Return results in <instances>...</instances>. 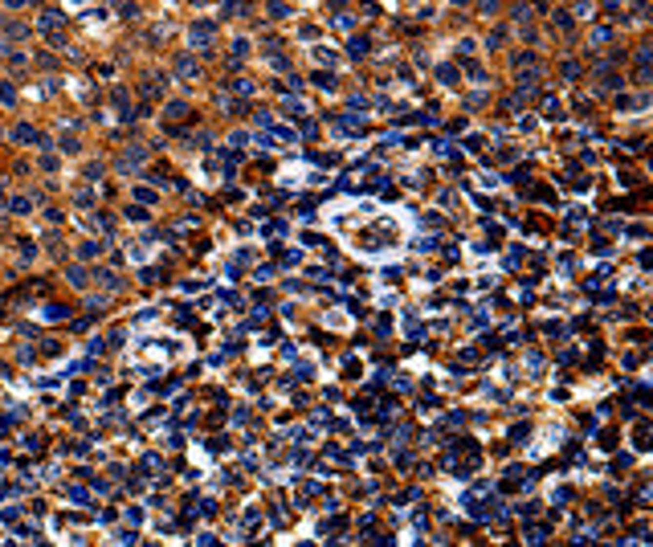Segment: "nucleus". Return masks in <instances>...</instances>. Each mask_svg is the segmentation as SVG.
<instances>
[{
	"mask_svg": "<svg viewBox=\"0 0 653 547\" xmlns=\"http://www.w3.org/2000/svg\"><path fill=\"white\" fill-rule=\"evenodd\" d=\"M29 209H33L29 196H17V200H13V212H29Z\"/></svg>",
	"mask_w": 653,
	"mask_h": 547,
	"instance_id": "nucleus-34",
	"label": "nucleus"
},
{
	"mask_svg": "<svg viewBox=\"0 0 653 547\" xmlns=\"http://www.w3.org/2000/svg\"><path fill=\"white\" fill-rule=\"evenodd\" d=\"M65 278H70L74 286H86V282H90V270H82V266H70V274H65Z\"/></svg>",
	"mask_w": 653,
	"mask_h": 547,
	"instance_id": "nucleus-10",
	"label": "nucleus"
},
{
	"mask_svg": "<svg viewBox=\"0 0 653 547\" xmlns=\"http://www.w3.org/2000/svg\"><path fill=\"white\" fill-rule=\"evenodd\" d=\"M90 318H94V315H86V318H74V323H70V331H74V335H82V331H90Z\"/></svg>",
	"mask_w": 653,
	"mask_h": 547,
	"instance_id": "nucleus-27",
	"label": "nucleus"
},
{
	"mask_svg": "<svg viewBox=\"0 0 653 547\" xmlns=\"http://www.w3.org/2000/svg\"><path fill=\"white\" fill-rule=\"evenodd\" d=\"M355 413H359V417L372 413V400H368V396H355Z\"/></svg>",
	"mask_w": 653,
	"mask_h": 547,
	"instance_id": "nucleus-30",
	"label": "nucleus"
},
{
	"mask_svg": "<svg viewBox=\"0 0 653 547\" xmlns=\"http://www.w3.org/2000/svg\"><path fill=\"white\" fill-rule=\"evenodd\" d=\"M547 539V527H531L527 531V543H543Z\"/></svg>",
	"mask_w": 653,
	"mask_h": 547,
	"instance_id": "nucleus-29",
	"label": "nucleus"
},
{
	"mask_svg": "<svg viewBox=\"0 0 653 547\" xmlns=\"http://www.w3.org/2000/svg\"><path fill=\"white\" fill-rule=\"evenodd\" d=\"M98 249H102V241H86V245H82V257H94Z\"/></svg>",
	"mask_w": 653,
	"mask_h": 547,
	"instance_id": "nucleus-41",
	"label": "nucleus"
},
{
	"mask_svg": "<svg viewBox=\"0 0 653 547\" xmlns=\"http://www.w3.org/2000/svg\"><path fill=\"white\" fill-rule=\"evenodd\" d=\"M437 78H441L445 86H453V82H457V70H453V65H441V70H437Z\"/></svg>",
	"mask_w": 653,
	"mask_h": 547,
	"instance_id": "nucleus-24",
	"label": "nucleus"
},
{
	"mask_svg": "<svg viewBox=\"0 0 653 547\" xmlns=\"http://www.w3.org/2000/svg\"><path fill=\"white\" fill-rule=\"evenodd\" d=\"M600 445L604 449H616V433H600Z\"/></svg>",
	"mask_w": 653,
	"mask_h": 547,
	"instance_id": "nucleus-45",
	"label": "nucleus"
},
{
	"mask_svg": "<svg viewBox=\"0 0 653 547\" xmlns=\"http://www.w3.org/2000/svg\"><path fill=\"white\" fill-rule=\"evenodd\" d=\"M94 278H98L106 290H119V274H114V270H94Z\"/></svg>",
	"mask_w": 653,
	"mask_h": 547,
	"instance_id": "nucleus-8",
	"label": "nucleus"
},
{
	"mask_svg": "<svg viewBox=\"0 0 653 547\" xmlns=\"http://www.w3.org/2000/svg\"><path fill=\"white\" fill-rule=\"evenodd\" d=\"M621 417H625V421H633V417H637V408L629 404V400H621Z\"/></svg>",
	"mask_w": 653,
	"mask_h": 547,
	"instance_id": "nucleus-50",
	"label": "nucleus"
},
{
	"mask_svg": "<svg viewBox=\"0 0 653 547\" xmlns=\"http://www.w3.org/2000/svg\"><path fill=\"white\" fill-rule=\"evenodd\" d=\"M551 17H555L559 29H571V13H551Z\"/></svg>",
	"mask_w": 653,
	"mask_h": 547,
	"instance_id": "nucleus-40",
	"label": "nucleus"
},
{
	"mask_svg": "<svg viewBox=\"0 0 653 547\" xmlns=\"http://www.w3.org/2000/svg\"><path fill=\"white\" fill-rule=\"evenodd\" d=\"M633 437H637V449H649V425H645V421L637 425V433H633Z\"/></svg>",
	"mask_w": 653,
	"mask_h": 547,
	"instance_id": "nucleus-18",
	"label": "nucleus"
},
{
	"mask_svg": "<svg viewBox=\"0 0 653 547\" xmlns=\"http://www.w3.org/2000/svg\"><path fill=\"white\" fill-rule=\"evenodd\" d=\"M188 115H192V106H188V102H171V106L164 110V119H168V123H180V119H188Z\"/></svg>",
	"mask_w": 653,
	"mask_h": 547,
	"instance_id": "nucleus-5",
	"label": "nucleus"
},
{
	"mask_svg": "<svg viewBox=\"0 0 653 547\" xmlns=\"http://www.w3.org/2000/svg\"><path fill=\"white\" fill-rule=\"evenodd\" d=\"M462 421H465L462 413H449V417H445V421H441V425H445V429H457V425H462Z\"/></svg>",
	"mask_w": 653,
	"mask_h": 547,
	"instance_id": "nucleus-38",
	"label": "nucleus"
},
{
	"mask_svg": "<svg viewBox=\"0 0 653 547\" xmlns=\"http://www.w3.org/2000/svg\"><path fill=\"white\" fill-rule=\"evenodd\" d=\"M45 318H70V306H62V302H49V306H45Z\"/></svg>",
	"mask_w": 653,
	"mask_h": 547,
	"instance_id": "nucleus-14",
	"label": "nucleus"
},
{
	"mask_svg": "<svg viewBox=\"0 0 653 547\" xmlns=\"http://www.w3.org/2000/svg\"><path fill=\"white\" fill-rule=\"evenodd\" d=\"M421 253H433V249H441V237H425V241H417Z\"/></svg>",
	"mask_w": 653,
	"mask_h": 547,
	"instance_id": "nucleus-23",
	"label": "nucleus"
},
{
	"mask_svg": "<svg viewBox=\"0 0 653 547\" xmlns=\"http://www.w3.org/2000/svg\"><path fill=\"white\" fill-rule=\"evenodd\" d=\"M13 139H17V143H29V139H33V143H37V139H41V135H37V131H33V127H29V123H17V127H13Z\"/></svg>",
	"mask_w": 653,
	"mask_h": 547,
	"instance_id": "nucleus-6",
	"label": "nucleus"
},
{
	"mask_svg": "<svg viewBox=\"0 0 653 547\" xmlns=\"http://www.w3.org/2000/svg\"><path fill=\"white\" fill-rule=\"evenodd\" d=\"M253 123H257V127H274V119L266 115V110H257V115H253Z\"/></svg>",
	"mask_w": 653,
	"mask_h": 547,
	"instance_id": "nucleus-49",
	"label": "nucleus"
},
{
	"mask_svg": "<svg viewBox=\"0 0 653 547\" xmlns=\"http://www.w3.org/2000/svg\"><path fill=\"white\" fill-rule=\"evenodd\" d=\"M311 82L318 86V90H335L339 82H335V74H323V70H318V74H311Z\"/></svg>",
	"mask_w": 653,
	"mask_h": 547,
	"instance_id": "nucleus-9",
	"label": "nucleus"
},
{
	"mask_svg": "<svg viewBox=\"0 0 653 547\" xmlns=\"http://www.w3.org/2000/svg\"><path fill=\"white\" fill-rule=\"evenodd\" d=\"M588 41H592V45H609V41H612V29H592Z\"/></svg>",
	"mask_w": 653,
	"mask_h": 547,
	"instance_id": "nucleus-19",
	"label": "nucleus"
},
{
	"mask_svg": "<svg viewBox=\"0 0 653 547\" xmlns=\"http://www.w3.org/2000/svg\"><path fill=\"white\" fill-rule=\"evenodd\" d=\"M457 363H478V351H474V347H465V351H457Z\"/></svg>",
	"mask_w": 653,
	"mask_h": 547,
	"instance_id": "nucleus-33",
	"label": "nucleus"
},
{
	"mask_svg": "<svg viewBox=\"0 0 653 547\" xmlns=\"http://www.w3.org/2000/svg\"><path fill=\"white\" fill-rule=\"evenodd\" d=\"M233 90L237 94H253V82H249V78H233Z\"/></svg>",
	"mask_w": 653,
	"mask_h": 547,
	"instance_id": "nucleus-26",
	"label": "nucleus"
},
{
	"mask_svg": "<svg viewBox=\"0 0 653 547\" xmlns=\"http://www.w3.org/2000/svg\"><path fill=\"white\" fill-rule=\"evenodd\" d=\"M527 368H543V356H539V351H527Z\"/></svg>",
	"mask_w": 653,
	"mask_h": 547,
	"instance_id": "nucleus-42",
	"label": "nucleus"
},
{
	"mask_svg": "<svg viewBox=\"0 0 653 547\" xmlns=\"http://www.w3.org/2000/svg\"><path fill=\"white\" fill-rule=\"evenodd\" d=\"M221 13L225 17H241V13H249V4H245V0H233V4H225Z\"/></svg>",
	"mask_w": 653,
	"mask_h": 547,
	"instance_id": "nucleus-16",
	"label": "nucleus"
},
{
	"mask_svg": "<svg viewBox=\"0 0 653 547\" xmlns=\"http://www.w3.org/2000/svg\"><path fill=\"white\" fill-rule=\"evenodd\" d=\"M127 523H131V527H139V523H143V510L131 506V510H127Z\"/></svg>",
	"mask_w": 653,
	"mask_h": 547,
	"instance_id": "nucleus-39",
	"label": "nucleus"
},
{
	"mask_svg": "<svg viewBox=\"0 0 653 547\" xmlns=\"http://www.w3.org/2000/svg\"><path fill=\"white\" fill-rule=\"evenodd\" d=\"M176 74H180V78H192V82L200 78V65L192 62V53H180V58H176Z\"/></svg>",
	"mask_w": 653,
	"mask_h": 547,
	"instance_id": "nucleus-2",
	"label": "nucleus"
},
{
	"mask_svg": "<svg viewBox=\"0 0 653 547\" xmlns=\"http://www.w3.org/2000/svg\"><path fill=\"white\" fill-rule=\"evenodd\" d=\"M216 102H221V110H225V115H241V110H245V102H241V98H229L225 90L216 94Z\"/></svg>",
	"mask_w": 653,
	"mask_h": 547,
	"instance_id": "nucleus-4",
	"label": "nucleus"
},
{
	"mask_svg": "<svg viewBox=\"0 0 653 547\" xmlns=\"http://www.w3.org/2000/svg\"><path fill=\"white\" fill-rule=\"evenodd\" d=\"M347 49H351V58H363V53H368V37H351Z\"/></svg>",
	"mask_w": 653,
	"mask_h": 547,
	"instance_id": "nucleus-13",
	"label": "nucleus"
},
{
	"mask_svg": "<svg viewBox=\"0 0 653 547\" xmlns=\"http://www.w3.org/2000/svg\"><path fill=\"white\" fill-rule=\"evenodd\" d=\"M465 74H469V78H474V82H486V74H482V65H474V62H469V65H465Z\"/></svg>",
	"mask_w": 653,
	"mask_h": 547,
	"instance_id": "nucleus-36",
	"label": "nucleus"
},
{
	"mask_svg": "<svg viewBox=\"0 0 653 547\" xmlns=\"http://www.w3.org/2000/svg\"><path fill=\"white\" fill-rule=\"evenodd\" d=\"M318 135V123H302V139H315Z\"/></svg>",
	"mask_w": 653,
	"mask_h": 547,
	"instance_id": "nucleus-46",
	"label": "nucleus"
},
{
	"mask_svg": "<svg viewBox=\"0 0 653 547\" xmlns=\"http://www.w3.org/2000/svg\"><path fill=\"white\" fill-rule=\"evenodd\" d=\"M143 94H147V98H155V94H159V82H155V74H147V78H143Z\"/></svg>",
	"mask_w": 653,
	"mask_h": 547,
	"instance_id": "nucleus-22",
	"label": "nucleus"
},
{
	"mask_svg": "<svg viewBox=\"0 0 653 547\" xmlns=\"http://www.w3.org/2000/svg\"><path fill=\"white\" fill-rule=\"evenodd\" d=\"M592 253H600V257H609V253H612V245H609V237H596V241H592Z\"/></svg>",
	"mask_w": 653,
	"mask_h": 547,
	"instance_id": "nucleus-21",
	"label": "nucleus"
},
{
	"mask_svg": "<svg viewBox=\"0 0 653 547\" xmlns=\"http://www.w3.org/2000/svg\"><path fill=\"white\" fill-rule=\"evenodd\" d=\"M510 13H514V21H519V25H527V21H531V13H535V8H531V4H514Z\"/></svg>",
	"mask_w": 653,
	"mask_h": 547,
	"instance_id": "nucleus-17",
	"label": "nucleus"
},
{
	"mask_svg": "<svg viewBox=\"0 0 653 547\" xmlns=\"http://www.w3.org/2000/svg\"><path fill=\"white\" fill-rule=\"evenodd\" d=\"M502 41H506V29H494V33H490V41H486V45L494 49V45H502Z\"/></svg>",
	"mask_w": 653,
	"mask_h": 547,
	"instance_id": "nucleus-37",
	"label": "nucleus"
},
{
	"mask_svg": "<svg viewBox=\"0 0 653 547\" xmlns=\"http://www.w3.org/2000/svg\"><path fill=\"white\" fill-rule=\"evenodd\" d=\"M527 433H531L527 425H514V429H510V441H514V445H523V441H527Z\"/></svg>",
	"mask_w": 653,
	"mask_h": 547,
	"instance_id": "nucleus-28",
	"label": "nucleus"
},
{
	"mask_svg": "<svg viewBox=\"0 0 653 547\" xmlns=\"http://www.w3.org/2000/svg\"><path fill=\"white\" fill-rule=\"evenodd\" d=\"M139 465H143L147 474H159V465H164V458H159V453H143V462H139Z\"/></svg>",
	"mask_w": 653,
	"mask_h": 547,
	"instance_id": "nucleus-11",
	"label": "nucleus"
},
{
	"mask_svg": "<svg viewBox=\"0 0 653 547\" xmlns=\"http://www.w3.org/2000/svg\"><path fill=\"white\" fill-rule=\"evenodd\" d=\"M625 151H633V155H637V151H645V139H629V143H625Z\"/></svg>",
	"mask_w": 653,
	"mask_h": 547,
	"instance_id": "nucleus-47",
	"label": "nucleus"
},
{
	"mask_svg": "<svg viewBox=\"0 0 653 547\" xmlns=\"http://www.w3.org/2000/svg\"><path fill=\"white\" fill-rule=\"evenodd\" d=\"M633 82H637V86H649V82H653V78H649V65H641V70L633 74Z\"/></svg>",
	"mask_w": 653,
	"mask_h": 547,
	"instance_id": "nucleus-32",
	"label": "nucleus"
},
{
	"mask_svg": "<svg viewBox=\"0 0 653 547\" xmlns=\"http://www.w3.org/2000/svg\"><path fill=\"white\" fill-rule=\"evenodd\" d=\"M188 37H192V45H196V49H212V37H216V29L209 25V21H200V25H192V33H188Z\"/></svg>",
	"mask_w": 653,
	"mask_h": 547,
	"instance_id": "nucleus-1",
	"label": "nucleus"
},
{
	"mask_svg": "<svg viewBox=\"0 0 653 547\" xmlns=\"http://www.w3.org/2000/svg\"><path fill=\"white\" fill-rule=\"evenodd\" d=\"M266 233H270V237H278V233H286V221H266Z\"/></svg>",
	"mask_w": 653,
	"mask_h": 547,
	"instance_id": "nucleus-35",
	"label": "nucleus"
},
{
	"mask_svg": "<svg viewBox=\"0 0 653 547\" xmlns=\"http://www.w3.org/2000/svg\"><path fill=\"white\" fill-rule=\"evenodd\" d=\"M200 510L204 515H216V498H200Z\"/></svg>",
	"mask_w": 653,
	"mask_h": 547,
	"instance_id": "nucleus-48",
	"label": "nucleus"
},
{
	"mask_svg": "<svg viewBox=\"0 0 653 547\" xmlns=\"http://www.w3.org/2000/svg\"><path fill=\"white\" fill-rule=\"evenodd\" d=\"M282 266H286V270L298 266V249H282Z\"/></svg>",
	"mask_w": 653,
	"mask_h": 547,
	"instance_id": "nucleus-25",
	"label": "nucleus"
},
{
	"mask_svg": "<svg viewBox=\"0 0 653 547\" xmlns=\"http://www.w3.org/2000/svg\"><path fill=\"white\" fill-rule=\"evenodd\" d=\"M629 465H633V453H616V458H612V474H625Z\"/></svg>",
	"mask_w": 653,
	"mask_h": 547,
	"instance_id": "nucleus-15",
	"label": "nucleus"
},
{
	"mask_svg": "<svg viewBox=\"0 0 653 547\" xmlns=\"http://www.w3.org/2000/svg\"><path fill=\"white\" fill-rule=\"evenodd\" d=\"M596 82H600V86H604V90H616V86H621V78H616V74H612V70H604V74H600V78H596Z\"/></svg>",
	"mask_w": 653,
	"mask_h": 547,
	"instance_id": "nucleus-20",
	"label": "nucleus"
},
{
	"mask_svg": "<svg viewBox=\"0 0 653 547\" xmlns=\"http://www.w3.org/2000/svg\"><path fill=\"white\" fill-rule=\"evenodd\" d=\"M65 494H70L74 503H86V490H82V486H70V490H65Z\"/></svg>",
	"mask_w": 653,
	"mask_h": 547,
	"instance_id": "nucleus-43",
	"label": "nucleus"
},
{
	"mask_svg": "<svg viewBox=\"0 0 653 547\" xmlns=\"http://www.w3.org/2000/svg\"><path fill=\"white\" fill-rule=\"evenodd\" d=\"M543 119H551V123L564 119V106H559V98H555V94H543Z\"/></svg>",
	"mask_w": 653,
	"mask_h": 547,
	"instance_id": "nucleus-3",
	"label": "nucleus"
},
{
	"mask_svg": "<svg viewBox=\"0 0 653 547\" xmlns=\"http://www.w3.org/2000/svg\"><path fill=\"white\" fill-rule=\"evenodd\" d=\"M564 78H568V82H580V78H584V65H580V62H564Z\"/></svg>",
	"mask_w": 653,
	"mask_h": 547,
	"instance_id": "nucleus-12",
	"label": "nucleus"
},
{
	"mask_svg": "<svg viewBox=\"0 0 653 547\" xmlns=\"http://www.w3.org/2000/svg\"><path fill=\"white\" fill-rule=\"evenodd\" d=\"M290 13H294L290 4H270V17H278V21H282V17H290Z\"/></svg>",
	"mask_w": 653,
	"mask_h": 547,
	"instance_id": "nucleus-31",
	"label": "nucleus"
},
{
	"mask_svg": "<svg viewBox=\"0 0 653 547\" xmlns=\"http://www.w3.org/2000/svg\"><path fill=\"white\" fill-rule=\"evenodd\" d=\"M94 225H98L102 233H110V216H106V212H98V216H94Z\"/></svg>",
	"mask_w": 653,
	"mask_h": 547,
	"instance_id": "nucleus-44",
	"label": "nucleus"
},
{
	"mask_svg": "<svg viewBox=\"0 0 653 547\" xmlns=\"http://www.w3.org/2000/svg\"><path fill=\"white\" fill-rule=\"evenodd\" d=\"M282 110H286L290 119H302V115H306L311 106H306V102H298V98H286V102H282Z\"/></svg>",
	"mask_w": 653,
	"mask_h": 547,
	"instance_id": "nucleus-7",
	"label": "nucleus"
}]
</instances>
